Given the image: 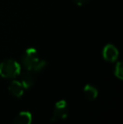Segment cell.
Segmentation results:
<instances>
[{
  "mask_svg": "<svg viewBox=\"0 0 123 124\" xmlns=\"http://www.w3.org/2000/svg\"><path fill=\"white\" fill-rule=\"evenodd\" d=\"M22 64L25 70L36 73L44 69L46 62L40 59L37 51L35 48H28L22 57Z\"/></svg>",
  "mask_w": 123,
  "mask_h": 124,
  "instance_id": "6da1fadb",
  "label": "cell"
},
{
  "mask_svg": "<svg viewBox=\"0 0 123 124\" xmlns=\"http://www.w3.org/2000/svg\"><path fill=\"white\" fill-rule=\"evenodd\" d=\"M20 73V66L16 61L7 59L0 64V75L6 78H15Z\"/></svg>",
  "mask_w": 123,
  "mask_h": 124,
  "instance_id": "7a4b0ae2",
  "label": "cell"
},
{
  "mask_svg": "<svg viewBox=\"0 0 123 124\" xmlns=\"http://www.w3.org/2000/svg\"><path fill=\"white\" fill-rule=\"evenodd\" d=\"M68 107L67 104L65 101H59L55 105L54 111H53V116L52 121L57 119H64L67 117Z\"/></svg>",
  "mask_w": 123,
  "mask_h": 124,
  "instance_id": "3957f363",
  "label": "cell"
},
{
  "mask_svg": "<svg viewBox=\"0 0 123 124\" xmlns=\"http://www.w3.org/2000/svg\"><path fill=\"white\" fill-rule=\"evenodd\" d=\"M118 50L115 46L108 44L104 47L103 57L108 62H115L118 57Z\"/></svg>",
  "mask_w": 123,
  "mask_h": 124,
  "instance_id": "277c9868",
  "label": "cell"
},
{
  "mask_svg": "<svg viewBox=\"0 0 123 124\" xmlns=\"http://www.w3.org/2000/svg\"><path fill=\"white\" fill-rule=\"evenodd\" d=\"M36 82V76L35 73L32 71L25 70L21 75V85L24 89H29L34 85Z\"/></svg>",
  "mask_w": 123,
  "mask_h": 124,
  "instance_id": "5b68a950",
  "label": "cell"
},
{
  "mask_svg": "<svg viewBox=\"0 0 123 124\" xmlns=\"http://www.w3.org/2000/svg\"><path fill=\"white\" fill-rule=\"evenodd\" d=\"M9 92L15 97H20L24 93V87L19 81H13L8 86Z\"/></svg>",
  "mask_w": 123,
  "mask_h": 124,
  "instance_id": "8992f818",
  "label": "cell"
},
{
  "mask_svg": "<svg viewBox=\"0 0 123 124\" xmlns=\"http://www.w3.org/2000/svg\"><path fill=\"white\" fill-rule=\"evenodd\" d=\"M32 121V116L28 111L20 112L15 117L14 124H30Z\"/></svg>",
  "mask_w": 123,
  "mask_h": 124,
  "instance_id": "52a82bcc",
  "label": "cell"
},
{
  "mask_svg": "<svg viewBox=\"0 0 123 124\" xmlns=\"http://www.w3.org/2000/svg\"><path fill=\"white\" fill-rule=\"evenodd\" d=\"M84 93L86 98L88 100L92 101V100H94L97 97V95H98V90L94 87H93L92 85H87L84 90Z\"/></svg>",
  "mask_w": 123,
  "mask_h": 124,
  "instance_id": "ba28073f",
  "label": "cell"
},
{
  "mask_svg": "<svg viewBox=\"0 0 123 124\" xmlns=\"http://www.w3.org/2000/svg\"><path fill=\"white\" fill-rule=\"evenodd\" d=\"M115 74L120 79H122L123 78V68H122V63L121 62H117L116 66L115 69Z\"/></svg>",
  "mask_w": 123,
  "mask_h": 124,
  "instance_id": "9c48e42d",
  "label": "cell"
},
{
  "mask_svg": "<svg viewBox=\"0 0 123 124\" xmlns=\"http://www.w3.org/2000/svg\"><path fill=\"white\" fill-rule=\"evenodd\" d=\"M73 1H74V3H77L78 5L82 6V5H84L85 3H87L89 0H73Z\"/></svg>",
  "mask_w": 123,
  "mask_h": 124,
  "instance_id": "30bf717a",
  "label": "cell"
}]
</instances>
